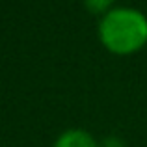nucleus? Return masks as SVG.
<instances>
[{"instance_id":"obj_1","label":"nucleus","mask_w":147,"mask_h":147,"mask_svg":"<svg viewBox=\"0 0 147 147\" xmlns=\"http://www.w3.org/2000/svg\"><path fill=\"white\" fill-rule=\"evenodd\" d=\"M102 47L117 56H129L147 45V17L134 7H114L99 22Z\"/></svg>"},{"instance_id":"obj_2","label":"nucleus","mask_w":147,"mask_h":147,"mask_svg":"<svg viewBox=\"0 0 147 147\" xmlns=\"http://www.w3.org/2000/svg\"><path fill=\"white\" fill-rule=\"evenodd\" d=\"M54 147H99L97 140L84 129H69L58 136Z\"/></svg>"},{"instance_id":"obj_3","label":"nucleus","mask_w":147,"mask_h":147,"mask_svg":"<svg viewBox=\"0 0 147 147\" xmlns=\"http://www.w3.org/2000/svg\"><path fill=\"white\" fill-rule=\"evenodd\" d=\"M84 7L93 15H106L110 9H114V2L115 0H82Z\"/></svg>"},{"instance_id":"obj_4","label":"nucleus","mask_w":147,"mask_h":147,"mask_svg":"<svg viewBox=\"0 0 147 147\" xmlns=\"http://www.w3.org/2000/svg\"><path fill=\"white\" fill-rule=\"evenodd\" d=\"M100 147H125V144H123L119 138H115V136H108L106 140L102 142Z\"/></svg>"}]
</instances>
